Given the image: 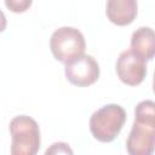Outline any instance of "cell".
Returning <instances> with one entry per match:
<instances>
[{"instance_id":"obj_1","label":"cell","mask_w":155,"mask_h":155,"mask_svg":"<svg viewBox=\"0 0 155 155\" xmlns=\"http://www.w3.org/2000/svg\"><path fill=\"white\" fill-rule=\"evenodd\" d=\"M11 134V154L35 155L41 144L38 122L28 115L15 116L8 125Z\"/></svg>"},{"instance_id":"obj_2","label":"cell","mask_w":155,"mask_h":155,"mask_svg":"<svg viewBox=\"0 0 155 155\" xmlns=\"http://www.w3.org/2000/svg\"><path fill=\"white\" fill-rule=\"evenodd\" d=\"M126 111L121 105L107 104L91 115L90 131L97 140L110 143L121 132L126 122Z\"/></svg>"},{"instance_id":"obj_3","label":"cell","mask_w":155,"mask_h":155,"mask_svg":"<svg viewBox=\"0 0 155 155\" xmlns=\"http://www.w3.org/2000/svg\"><path fill=\"white\" fill-rule=\"evenodd\" d=\"M50 48L53 57L65 64L85 52V36L74 27H61L52 33Z\"/></svg>"},{"instance_id":"obj_4","label":"cell","mask_w":155,"mask_h":155,"mask_svg":"<svg viewBox=\"0 0 155 155\" xmlns=\"http://www.w3.org/2000/svg\"><path fill=\"white\" fill-rule=\"evenodd\" d=\"M64 74L67 80L79 87L93 85L99 78V64L91 54H80L65 63Z\"/></svg>"},{"instance_id":"obj_5","label":"cell","mask_w":155,"mask_h":155,"mask_svg":"<svg viewBox=\"0 0 155 155\" xmlns=\"http://www.w3.org/2000/svg\"><path fill=\"white\" fill-rule=\"evenodd\" d=\"M116 74L121 82L128 86L142 84L147 76V63L131 50L122 51L116 61Z\"/></svg>"},{"instance_id":"obj_6","label":"cell","mask_w":155,"mask_h":155,"mask_svg":"<svg viewBox=\"0 0 155 155\" xmlns=\"http://www.w3.org/2000/svg\"><path fill=\"white\" fill-rule=\"evenodd\" d=\"M155 148V124L139 122L134 120L126 140L130 155H150Z\"/></svg>"},{"instance_id":"obj_7","label":"cell","mask_w":155,"mask_h":155,"mask_svg":"<svg viewBox=\"0 0 155 155\" xmlns=\"http://www.w3.org/2000/svg\"><path fill=\"white\" fill-rule=\"evenodd\" d=\"M105 13L113 24L125 27L136 19L138 2L137 0H107Z\"/></svg>"},{"instance_id":"obj_8","label":"cell","mask_w":155,"mask_h":155,"mask_svg":"<svg viewBox=\"0 0 155 155\" xmlns=\"http://www.w3.org/2000/svg\"><path fill=\"white\" fill-rule=\"evenodd\" d=\"M131 51L143 58L145 62L154 58L155 35L150 27H140L133 31L131 36Z\"/></svg>"},{"instance_id":"obj_9","label":"cell","mask_w":155,"mask_h":155,"mask_svg":"<svg viewBox=\"0 0 155 155\" xmlns=\"http://www.w3.org/2000/svg\"><path fill=\"white\" fill-rule=\"evenodd\" d=\"M134 120L139 122L155 124V103L150 99L139 102L134 109Z\"/></svg>"},{"instance_id":"obj_10","label":"cell","mask_w":155,"mask_h":155,"mask_svg":"<svg viewBox=\"0 0 155 155\" xmlns=\"http://www.w3.org/2000/svg\"><path fill=\"white\" fill-rule=\"evenodd\" d=\"M33 0H5L6 7L13 13H23L31 6Z\"/></svg>"},{"instance_id":"obj_11","label":"cell","mask_w":155,"mask_h":155,"mask_svg":"<svg viewBox=\"0 0 155 155\" xmlns=\"http://www.w3.org/2000/svg\"><path fill=\"white\" fill-rule=\"evenodd\" d=\"M45 154L46 155H48V154H73V150L69 148V145L67 143L57 142V143H53L45 151Z\"/></svg>"},{"instance_id":"obj_12","label":"cell","mask_w":155,"mask_h":155,"mask_svg":"<svg viewBox=\"0 0 155 155\" xmlns=\"http://www.w3.org/2000/svg\"><path fill=\"white\" fill-rule=\"evenodd\" d=\"M6 25H7L6 16H5V13L0 10V33H2V31L6 29Z\"/></svg>"}]
</instances>
